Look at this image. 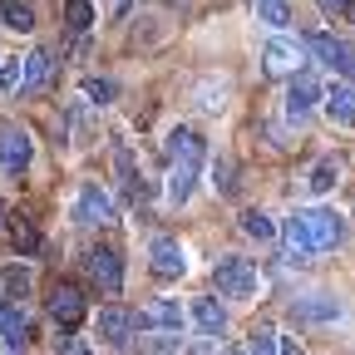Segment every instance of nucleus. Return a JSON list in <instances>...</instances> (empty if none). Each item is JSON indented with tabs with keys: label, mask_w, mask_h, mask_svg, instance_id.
Wrapping results in <instances>:
<instances>
[{
	"label": "nucleus",
	"mask_w": 355,
	"mask_h": 355,
	"mask_svg": "<svg viewBox=\"0 0 355 355\" xmlns=\"http://www.w3.org/2000/svg\"><path fill=\"white\" fill-rule=\"evenodd\" d=\"M202 163H207V139L198 128H173L168 133V202L193 198Z\"/></svg>",
	"instance_id": "1"
},
{
	"label": "nucleus",
	"mask_w": 355,
	"mask_h": 355,
	"mask_svg": "<svg viewBox=\"0 0 355 355\" xmlns=\"http://www.w3.org/2000/svg\"><path fill=\"white\" fill-rule=\"evenodd\" d=\"M212 286H217L222 296H232V301H252V296L261 291V272H257L247 257H217Z\"/></svg>",
	"instance_id": "2"
},
{
	"label": "nucleus",
	"mask_w": 355,
	"mask_h": 355,
	"mask_svg": "<svg viewBox=\"0 0 355 355\" xmlns=\"http://www.w3.org/2000/svg\"><path fill=\"white\" fill-rule=\"evenodd\" d=\"M296 222H301V232H306L311 252H331V247L345 237L340 217H336V212H326V207H306V212H296Z\"/></svg>",
	"instance_id": "3"
},
{
	"label": "nucleus",
	"mask_w": 355,
	"mask_h": 355,
	"mask_svg": "<svg viewBox=\"0 0 355 355\" xmlns=\"http://www.w3.org/2000/svg\"><path fill=\"white\" fill-rule=\"evenodd\" d=\"M114 198L99 188V183H84L74 193V222H84V227H104V222H114Z\"/></svg>",
	"instance_id": "4"
},
{
	"label": "nucleus",
	"mask_w": 355,
	"mask_h": 355,
	"mask_svg": "<svg viewBox=\"0 0 355 355\" xmlns=\"http://www.w3.org/2000/svg\"><path fill=\"white\" fill-rule=\"evenodd\" d=\"M301 44H306L311 55H321V64H331L336 74H345V79L355 84V50H350L345 40H336V35H321V30H316V35H306Z\"/></svg>",
	"instance_id": "5"
},
{
	"label": "nucleus",
	"mask_w": 355,
	"mask_h": 355,
	"mask_svg": "<svg viewBox=\"0 0 355 355\" xmlns=\"http://www.w3.org/2000/svg\"><path fill=\"white\" fill-rule=\"evenodd\" d=\"M301 55H306V44L301 40H286V35H272L266 40V50H261V64L266 74H301Z\"/></svg>",
	"instance_id": "6"
},
{
	"label": "nucleus",
	"mask_w": 355,
	"mask_h": 355,
	"mask_svg": "<svg viewBox=\"0 0 355 355\" xmlns=\"http://www.w3.org/2000/svg\"><path fill=\"white\" fill-rule=\"evenodd\" d=\"M183 306H178V301H168V296H158V301H148L144 311H139V316H133V326H139V331H168V336H178V331H183Z\"/></svg>",
	"instance_id": "7"
},
{
	"label": "nucleus",
	"mask_w": 355,
	"mask_h": 355,
	"mask_svg": "<svg viewBox=\"0 0 355 355\" xmlns=\"http://www.w3.org/2000/svg\"><path fill=\"white\" fill-rule=\"evenodd\" d=\"M148 261H153V272L163 277V282H178L188 272V252H183V242L178 237H153L148 242Z\"/></svg>",
	"instance_id": "8"
},
{
	"label": "nucleus",
	"mask_w": 355,
	"mask_h": 355,
	"mask_svg": "<svg viewBox=\"0 0 355 355\" xmlns=\"http://www.w3.org/2000/svg\"><path fill=\"white\" fill-rule=\"evenodd\" d=\"M326 99V89L311 79V74H291V84H286V99H282V109H286V119H306L311 109H316Z\"/></svg>",
	"instance_id": "9"
},
{
	"label": "nucleus",
	"mask_w": 355,
	"mask_h": 355,
	"mask_svg": "<svg viewBox=\"0 0 355 355\" xmlns=\"http://www.w3.org/2000/svg\"><path fill=\"white\" fill-rule=\"evenodd\" d=\"M50 316H55V326H60V331H74V326L84 321V291H79V286H69V282H64V286H55V291H50Z\"/></svg>",
	"instance_id": "10"
},
{
	"label": "nucleus",
	"mask_w": 355,
	"mask_h": 355,
	"mask_svg": "<svg viewBox=\"0 0 355 355\" xmlns=\"http://www.w3.org/2000/svg\"><path fill=\"white\" fill-rule=\"evenodd\" d=\"M89 277H94L109 296H119L123 291V261H119V252L114 247H94V252H89Z\"/></svg>",
	"instance_id": "11"
},
{
	"label": "nucleus",
	"mask_w": 355,
	"mask_h": 355,
	"mask_svg": "<svg viewBox=\"0 0 355 355\" xmlns=\"http://www.w3.org/2000/svg\"><path fill=\"white\" fill-rule=\"evenodd\" d=\"M30 158H35V144H30V133H25V128L0 133V168H6V173H25Z\"/></svg>",
	"instance_id": "12"
},
{
	"label": "nucleus",
	"mask_w": 355,
	"mask_h": 355,
	"mask_svg": "<svg viewBox=\"0 0 355 355\" xmlns=\"http://www.w3.org/2000/svg\"><path fill=\"white\" fill-rule=\"evenodd\" d=\"M326 119L336 123V128H355V84L345 79V84H331L326 89Z\"/></svg>",
	"instance_id": "13"
},
{
	"label": "nucleus",
	"mask_w": 355,
	"mask_h": 355,
	"mask_svg": "<svg viewBox=\"0 0 355 355\" xmlns=\"http://www.w3.org/2000/svg\"><path fill=\"white\" fill-rule=\"evenodd\" d=\"M340 316V301L316 291V296H296L291 301V321H336Z\"/></svg>",
	"instance_id": "14"
},
{
	"label": "nucleus",
	"mask_w": 355,
	"mask_h": 355,
	"mask_svg": "<svg viewBox=\"0 0 355 355\" xmlns=\"http://www.w3.org/2000/svg\"><path fill=\"white\" fill-rule=\"evenodd\" d=\"M128 331H133V316H128L123 306H104V311H99V336H104L114 350L128 345Z\"/></svg>",
	"instance_id": "15"
},
{
	"label": "nucleus",
	"mask_w": 355,
	"mask_h": 355,
	"mask_svg": "<svg viewBox=\"0 0 355 355\" xmlns=\"http://www.w3.org/2000/svg\"><path fill=\"white\" fill-rule=\"evenodd\" d=\"M188 316H193V326H198L202 336H212V340H217L222 331H227V316H222V306H217L212 296H198V301H193V311H188Z\"/></svg>",
	"instance_id": "16"
},
{
	"label": "nucleus",
	"mask_w": 355,
	"mask_h": 355,
	"mask_svg": "<svg viewBox=\"0 0 355 355\" xmlns=\"http://www.w3.org/2000/svg\"><path fill=\"white\" fill-rule=\"evenodd\" d=\"M336 183H340V163H336V158H321L316 168L306 173V193H311V198H326Z\"/></svg>",
	"instance_id": "17"
},
{
	"label": "nucleus",
	"mask_w": 355,
	"mask_h": 355,
	"mask_svg": "<svg viewBox=\"0 0 355 355\" xmlns=\"http://www.w3.org/2000/svg\"><path fill=\"white\" fill-rule=\"evenodd\" d=\"M0 340H6L10 350H20V345L30 340V326H25V316H20V311H10V306H0Z\"/></svg>",
	"instance_id": "18"
},
{
	"label": "nucleus",
	"mask_w": 355,
	"mask_h": 355,
	"mask_svg": "<svg viewBox=\"0 0 355 355\" xmlns=\"http://www.w3.org/2000/svg\"><path fill=\"white\" fill-rule=\"evenodd\" d=\"M252 10H257L261 25H272V30L291 25V0H252Z\"/></svg>",
	"instance_id": "19"
},
{
	"label": "nucleus",
	"mask_w": 355,
	"mask_h": 355,
	"mask_svg": "<svg viewBox=\"0 0 355 355\" xmlns=\"http://www.w3.org/2000/svg\"><path fill=\"white\" fill-rule=\"evenodd\" d=\"M6 227H10V242H15V252H20V257H35V252H40V232L30 227V217H20V212H15Z\"/></svg>",
	"instance_id": "20"
},
{
	"label": "nucleus",
	"mask_w": 355,
	"mask_h": 355,
	"mask_svg": "<svg viewBox=\"0 0 355 355\" xmlns=\"http://www.w3.org/2000/svg\"><path fill=\"white\" fill-rule=\"evenodd\" d=\"M0 25L6 30H35V10L25 6V0H0Z\"/></svg>",
	"instance_id": "21"
},
{
	"label": "nucleus",
	"mask_w": 355,
	"mask_h": 355,
	"mask_svg": "<svg viewBox=\"0 0 355 355\" xmlns=\"http://www.w3.org/2000/svg\"><path fill=\"white\" fill-rule=\"evenodd\" d=\"M282 242H286V252L296 257V261H311L316 252H311V242H306V232H301V222H296V212L282 222Z\"/></svg>",
	"instance_id": "22"
},
{
	"label": "nucleus",
	"mask_w": 355,
	"mask_h": 355,
	"mask_svg": "<svg viewBox=\"0 0 355 355\" xmlns=\"http://www.w3.org/2000/svg\"><path fill=\"white\" fill-rule=\"evenodd\" d=\"M50 79V50H30L25 55V89H40Z\"/></svg>",
	"instance_id": "23"
},
{
	"label": "nucleus",
	"mask_w": 355,
	"mask_h": 355,
	"mask_svg": "<svg viewBox=\"0 0 355 355\" xmlns=\"http://www.w3.org/2000/svg\"><path fill=\"white\" fill-rule=\"evenodd\" d=\"M242 232H247V237H257V242H272V237H277V222L266 217V212H257V207H252V212H242Z\"/></svg>",
	"instance_id": "24"
},
{
	"label": "nucleus",
	"mask_w": 355,
	"mask_h": 355,
	"mask_svg": "<svg viewBox=\"0 0 355 355\" xmlns=\"http://www.w3.org/2000/svg\"><path fill=\"white\" fill-rule=\"evenodd\" d=\"M0 286H6L10 301H25V291H30V272H25V266H0Z\"/></svg>",
	"instance_id": "25"
},
{
	"label": "nucleus",
	"mask_w": 355,
	"mask_h": 355,
	"mask_svg": "<svg viewBox=\"0 0 355 355\" xmlns=\"http://www.w3.org/2000/svg\"><path fill=\"white\" fill-rule=\"evenodd\" d=\"M20 89H25V60L15 55L0 64V94H20Z\"/></svg>",
	"instance_id": "26"
},
{
	"label": "nucleus",
	"mask_w": 355,
	"mask_h": 355,
	"mask_svg": "<svg viewBox=\"0 0 355 355\" xmlns=\"http://www.w3.org/2000/svg\"><path fill=\"white\" fill-rule=\"evenodd\" d=\"M114 163H119V178H123V193H128V198H139V168H133V153H128L123 144L114 148Z\"/></svg>",
	"instance_id": "27"
},
{
	"label": "nucleus",
	"mask_w": 355,
	"mask_h": 355,
	"mask_svg": "<svg viewBox=\"0 0 355 355\" xmlns=\"http://www.w3.org/2000/svg\"><path fill=\"white\" fill-rule=\"evenodd\" d=\"M64 25L69 30H89L94 25V6H89V0H64Z\"/></svg>",
	"instance_id": "28"
},
{
	"label": "nucleus",
	"mask_w": 355,
	"mask_h": 355,
	"mask_svg": "<svg viewBox=\"0 0 355 355\" xmlns=\"http://www.w3.org/2000/svg\"><path fill=\"white\" fill-rule=\"evenodd\" d=\"M247 355H282V336H277V331H252Z\"/></svg>",
	"instance_id": "29"
},
{
	"label": "nucleus",
	"mask_w": 355,
	"mask_h": 355,
	"mask_svg": "<svg viewBox=\"0 0 355 355\" xmlns=\"http://www.w3.org/2000/svg\"><path fill=\"white\" fill-rule=\"evenodd\" d=\"M55 355H94V350L84 345V336H69L64 331V336H55Z\"/></svg>",
	"instance_id": "30"
},
{
	"label": "nucleus",
	"mask_w": 355,
	"mask_h": 355,
	"mask_svg": "<svg viewBox=\"0 0 355 355\" xmlns=\"http://www.w3.org/2000/svg\"><path fill=\"white\" fill-rule=\"evenodd\" d=\"M84 94L94 99V104H109V99H114V84H109V79H84Z\"/></svg>",
	"instance_id": "31"
},
{
	"label": "nucleus",
	"mask_w": 355,
	"mask_h": 355,
	"mask_svg": "<svg viewBox=\"0 0 355 355\" xmlns=\"http://www.w3.org/2000/svg\"><path fill=\"white\" fill-rule=\"evenodd\" d=\"M198 94H202L198 104H202L207 114H222V104H227V99H222V84H217V89H212V84H202V89H198Z\"/></svg>",
	"instance_id": "32"
},
{
	"label": "nucleus",
	"mask_w": 355,
	"mask_h": 355,
	"mask_svg": "<svg viewBox=\"0 0 355 355\" xmlns=\"http://www.w3.org/2000/svg\"><path fill=\"white\" fill-rule=\"evenodd\" d=\"M188 355H222V345H217V340H212V336H207V340H202V345H193V350H188Z\"/></svg>",
	"instance_id": "33"
},
{
	"label": "nucleus",
	"mask_w": 355,
	"mask_h": 355,
	"mask_svg": "<svg viewBox=\"0 0 355 355\" xmlns=\"http://www.w3.org/2000/svg\"><path fill=\"white\" fill-rule=\"evenodd\" d=\"M316 6H321L326 15H336V10H345V0H316Z\"/></svg>",
	"instance_id": "34"
},
{
	"label": "nucleus",
	"mask_w": 355,
	"mask_h": 355,
	"mask_svg": "<svg viewBox=\"0 0 355 355\" xmlns=\"http://www.w3.org/2000/svg\"><path fill=\"white\" fill-rule=\"evenodd\" d=\"M340 15H345V20H355V0H345V10H340Z\"/></svg>",
	"instance_id": "35"
},
{
	"label": "nucleus",
	"mask_w": 355,
	"mask_h": 355,
	"mask_svg": "<svg viewBox=\"0 0 355 355\" xmlns=\"http://www.w3.org/2000/svg\"><path fill=\"white\" fill-rule=\"evenodd\" d=\"M0 222H6V202H0Z\"/></svg>",
	"instance_id": "36"
}]
</instances>
